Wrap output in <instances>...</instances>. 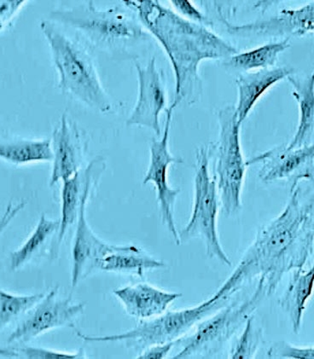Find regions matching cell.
Listing matches in <instances>:
<instances>
[{
  "mask_svg": "<svg viewBox=\"0 0 314 359\" xmlns=\"http://www.w3.org/2000/svg\"><path fill=\"white\" fill-rule=\"evenodd\" d=\"M313 252L314 191L302 201L300 184L292 185L285 208L260 229L238 266L210 298L230 299L257 278L264 282L271 297L285 274L304 269Z\"/></svg>",
  "mask_w": 314,
  "mask_h": 359,
  "instance_id": "6da1fadb",
  "label": "cell"
},
{
  "mask_svg": "<svg viewBox=\"0 0 314 359\" xmlns=\"http://www.w3.org/2000/svg\"><path fill=\"white\" fill-rule=\"evenodd\" d=\"M136 11L141 23L163 46L175 78L172 104L191 105L200 100L203 81L199 65L203 61L228 58L238 50L204 25L189 21L153 0H125Z\"/></svg>",
  "mask_w": 314,
  "mask_h": 359,
  "instance_id": "7a4b0ae2",
  "label": "cell"
},
{
  "mask_svg": "<svg viewBox=\"0 0 314 359\" xmlns=\"http://www.w3.org/2000/svg\"><path fill=\"white\" fill-rule=\"evenodd\" d=\"M50 20L78 31L90 44L111 54L127 55L150 37L136 11L125 5L103 10L88 1L54 11Z\"/></svg>",
  "mask_w": 314,
  "mask_h": 359,
  "instance_id": "3957f363",
  "label": "cell"
},
{
  "mask_svg": "<svg viewBox=\"0 0 314 359\" xmlns=\"http://www.w3.org/2000/svg\"><path fill=\"white\" fill-rule=\"evenodd\" d=\"M41 29L52 50L62 92L96 111L111 112V97L104 88L95 62L85 47L50 20L42 21Z\"/></svg>",
  "mask_w": 314,
  "mask_h": 359,
  "instance_id": "277c9868",
  "label": "cell"
},
{
  "mask_svg": "<svg viewBox=\"0 0 314 359\" xmlns=\"http://www.w3.org/2000/svg\"><path fill=\"white\" fill-rule=\"evenodd\" d=\"M219 137L209 144L210 158H214V180L217 184L223 214L238 215L242 209V192L247 161L243 157L240 128L235 106L226 105L219 110Z\"/></svg>",
  "mask_w": 314,
  "mask_h": 359,
  "instance_id": "5b68a950",
  "label": "cell"
},
{
  "mask_svg": "<svg viewBox=\"0 0 314 359\" xmlns=\"http://www.w3.org/2000/svg\"><path fill=\"white\" fill-rule=\"evenodd\" d=\"M229 299L209 298L189 309L167 311L156 318L141 320L135 328L124 333L102 335L82 334L74 328L77 337L86 342H123L129 349L142 352L156 344L179 341L191 329L228 304Z\"/></svg>",
  "mask_w": 314,
  "mask_h": 359,
  "instance_id": "8992f818",
  "label": "cell"
},
{
  "mask_svg": "<svg viewBox=\"0 0 314 359\" xmlns=\"http://www.w3.org/2000/svg\"><path fill=\"white\" fill-rule=\"evenodd\" d=\"M194 179L193 208L189 222L179 232L182 244L191 239H201L205 245L207 257L231 266L228 255L221 245L218 233L217 219L221 206L217 184L210 172L209 144L196 151Z\"/></svg>",
  "mask_w": 314,
  "mask_h": 359,
  "instance_id": "52a82bcc",
  "label": "cell"
},
{
  "mask_svg": "<svg viewBox=\"0 0 314 359\" xmlns=\"http://www.w3.org/2000/svg\"><path fill=\"white\" fill-rule=\"evenodd\" d=\"M268 297L266 284L262 280H258L257 287L250 298L242 302L227 304L200 322L189 337L180 339L182 348L172 358L213 356L242 329Z\"/></svg>",
  "mask_w": 314,
  "mask_h": 359,
  "instance_id": "ba28073f",
  "label": "cell"
},
{
  "mask_svg": "<svg viewBox=\"0 0 314 359\" xmlns=\"http://www.w3.org/2000/svg\"><path fill=\"white\" fill-rule=\"evenodd\" d=\"M171 104L166 110L164 131L160 140L153 139L150 147V164L146 175L144 177L143 184L151 183L155 185L156 199L158 202L161 219L177 245L182 244L179 232L177 229L175 219V206L180 189H174L168 183V169L172 164L184 163L182 158L172 155L170 151V136L172 116L176 109Z\"/></svg>",
  "mask_w": 314,
  "mask_h": 359,
  "instance_id": "9c48e42d",
  "label": "cell"
},
{
  "mask_svg": "<svg viewBox=\"0 0 314 359\" xmlns=\"http://www.w3.org/2000/svg\"><path fill=\"white\" fill-rule=\"evenodd\" d=\"M58 287L27 313L7 339L8 344H25L39 335L62 327L74 329V322L84 313L86 302L74 303L72 297L59 298Z\"/></svg>",
  "mask_w": 314,
  "mask_h": 359,
  "instance_id": "30bf717a",
  "label": "cell"
},
{
  "mask_svg": "<svg viewBox=\"0 0 314 359\" xmlns=\"http://www.w3.org/2000/svg\"><path fill=\"white\" fill-rule=\"evenodd\" d=\"M260 164L259 177L264 183L287 180L292 185L314 180V144L289 149L287 145L276 146L247 161Z\"/></svg>",
  "mask_w": 314,
  "mask_h": 359,
  "instance_id": "8fae6325",
  "label": "cell"
},
{
  "mask_svg": "<svg viewBox=\"0 0 314 359\" xmlns=\"http://www.w3.org/2000/svg\"><path fill=\"white\" fill-rule=\"evenodd\" d=\"M135 66L139 81V95L130 116L128 126H141L152 130L160 136L161 113L167 110V93L163 83V74L156 67V57H153L146 66H142L137 60Z\"/></svg>",
  "mask_w": 314,
  "mask_h": 359,
  "instance_id": "7c38bea8",
  "label": "cell"
},
{
  "mask_svg": "<svg viewBox=\"0 0 314 359\" xmlns=\"http://www.w3.org/2000/svg\"><path fill=\"white\" fill-rule=\"evenodd\" d=\"M226 30L234 36L243 38L303 37L314 35V2L298 9L282 10L276 17L242 25H233L219 10Z\"/></svg>",
  "mask_w": 314,
  "mask_h": 359,
  "instance_id": "4fadbf2b",
  "label": "cell"
},
{
  "mask_svg": "<svg viewBox=\"0 0 314 359\" xmlns=\"http://www.w3.org/2000/svg\"><path fill=\"white\" fill-rule=\"evenodd\" d=\"M106 167L105 158L96 156L76 175L62 181L60 227L57 232V243L53 248V256L57 255L58 248L69 229L77 222L82 203L85 199L90 198L100 183Z\"/></svg>",
  "mask_w": 314,
  "mask_h": 359,
  "instance_id": "5bb4252c",
  "label": "cell"
},
{
  "mask_svg": "<svg viewBox=\"0 0 314 359\" xmlns=\"http://www.w3.org/2000/svg\"><path fill=\"white\" fill-rule=\"evenodd\" d=\"M53 161L50 187L64 181L83 168L88 140L68 114L64 113L52 139Z\"/></svg>",
  "mask_w": 314,
  "mask_h": 359,
  "instance_id": "9a60e30c",
  "label": "cell"
},
{
  "mask_svg": "<svg viewBox=\"0 0 314 359\" xmlns=\"http://www.w3.org/2000/svg\"><path fill=\"white\" fill-rule=\"evenodd\" d=\"M89 198L81 204L72 248V287L97 270V264L116 245L104 242L94 233L86 219V206Z\"/></svg>",
  "mask_w": 314,
  "mask_h": 359,
  "instance_id": "2e32d148",
  "label": "cell"
},
{
  "mask_svg": "<svg viewBox=\"0 0 314 359\" xmlns=\"http://www.w3.org/2000/svg\"><path fill=\"white\" fill-rule=\"evenodd\" d=\"M128 314L140 320L162 315L182 294L164 291L148 283L128 285L113 291Z\"/></svg>",
  "mask_w": 314,
  "mask_h": 359,
  "instance_id": "e0dca14e",
  "label": "cell"
},
{
  "mask_svg": "<svg viewBox=\"0 0 314 359\" xmlns=\"http://www.w3.org/2000/svg\"><path fill=\"white\" fill-rule=\"evenodd\" d=\"M296 71L289 67L260 69L257 72L239 74L235 79L238 98L235 106L239 123L249 116L263 95L284 79L294 76Z\"/></svg>",
  "mask_w": 314,
  "mask_h": 359,
  "instance_id": "ac0fdd59",
  "label": "cell"
},
{
  "mask_svg": "<svg viewBox=\"0 0 314 359\" xmlns=\"http://www.w3.org/2000/svg\"><path fill=\"white\" fill-rule=\"evenodd\" d=\"M293 88L292 96L299 107V123L296 133L287 145L289 149L312 144L314 136V69L305 78H287Z\"/></svg>",
  "mask_w": 314,
  "mask_h": 359,
  "instance_id": "d6986e66",
  "label": "cell"
},
{
  "mask_svg": "<svg viewBox=\"0 0 314 359\" xmlns=\"http://www.w3.org/2000/svg\"><path fill=\"white\" fill-rule=\"evenodd\" d=\"M314 292V263L308 271H292L287 289L280 301V306L288 316L294 334H299L308 302Z\"/></svg>",
  "mask_w": 314,
  "mask_h": 359,
  "instance_id": "ffe728a7",
  "label": "cell"
},
{
  "mask_svg": "<svg viewBox=\"0 0 314 359\" xmlns=\"http://www.w3.org/2000/svg\"><path fill=\"white\" fill-rule=\"evenodd\" d=\"M166 267L162 260L156 259L135 245H116L97 264V270L130 273L143 278L145 272L163 269Z\"/></svg>",
  "mask_w": 314,
  "mask_h": 359,
  "instance_id": "44dd1931",
  "label": "cell"
},
{
  "mask_svg": "<svg viewBox=\"0 0 314 359\" xmlns=\"http://www.w3.org/2000/svg\"><path fill=\"white\" fill-rule=\"evenodd\" d=\"M0 157L6 163L25 165L53 161L52 140H11L0 144Z\"/></svg>",
  "mask_w": 314,
  "mask_h": 359,
  "instance_id": "7402d4cb",
  "label": "cell"
},
{
  "mask_svg": "<svg viewBox=\"0 0 314 359\" xmlns=\"http://www.w3.org/2000/svg\"><path fill=\"white\" fill-rule=\"evenodd\" d=\"M60 219L54 220L42 215L32 233L17 250L11 252L10 266L11 270H18L25 266L34 256L39 254L50 238L58 232Z\"/></svg>",
  "mask_w": 314,
  "mask_h": 359,
  "instance_id": "603a6c76",
  "label": "cell"
},
{
  "mask_svg": "<svg viewBox=\"0 0 314 359\" xmlns=\"http://www.w3.org/2000/svg\"><path fill=\"white\" fill-rule=\"evenodd\" d=\"M289 47V39H285L280 42L268 43L258 48L235 54L230 57L225 65L229 69L245 71V72L257 69L272 68L276 63L280 54Z\"/></svg>",
  "mask_w": 314,
  "mask_h": 359,
  "instance_id": "cb8c5ba5",
  "label": "cell"
},
{
  "mask_svg": "<svg viewBox=\"0 0 314 359\" xmlns=\"http://www.w3.org/2000/svg\"><path fill=\"white\" fill-rule=\"evenodd\" d=\"M0 297H1L0 298V302H1L0 323L3 330L15 319L29 313L38 303L41 302L46 294L43 293L17 294L2 290Z\"/></svg>",
  "mask_w": 314,
  "mask_h": 359,
  "instance_id": "d4e9b609",
  "label": "cell"
},
{
  "mask_svg": "<svg viewBox=\"0 0 314 359\" xmlns=\"http://www.w3.org/2000/svg\"><path fill=\"white\" fill-rule=\"evenodd\" d=\"M0 357L29 359L88 358L83 348L78 349L77 352L69 353L25 344H10V346L2 347L0 349Z\"/></svg>",
  "mask_w": 314,
  "mask_h": 359,
  "instance_id": "484cf974",
  "label": "cell"
},
{
  "mask_svg": "<svg viewBox=\"0 0 314 359\" xmlns=\"http://www.w3.org/2000/svg\"><path fill=\"white\" fill-rule=\"evenodd\" d=\"M263 330L255 325L254 316H251L243 327L241 334L231 347L229 358H254L262 341Z\"/></svg>",
  "mask_w": 314,
  "mask_h": 359,
  "instance_id": "4316f807",
  "label": "cell"
},
{
  "mask_svg": "<svg viewBox=\"0 0 314 359\" xmlns=\"http://www.w3.org/2000/svg\"><path fill=\"white\" fill-rule=\"evenodd\" d=\"M270 358L314 359V346L300 347L286 341L273 343L268 349Z\"/></svg>",
  "mask_w": 314,
  "mask_h": 359,
  "instance_id": "83f0119b",
  "label": "cell"
},
{
  "mask_svg": "<svg viewBox=\"0 0 314 359\" xmlns=\"http://www.w3.org/2000/svg\"><path fill=\"white\" fill-rule=\"evenodd\" d=\"M170 3L174 6L177 13L184 18L204 26L211 25L210 20L203 15L201 11L196 8L191 1H188V0H172Z\"/></svg>",
  "mask_w": 314,
  "mask_h": 359,
  "instance_id": "f1b7e54d",
  "label": "cell"
},
{
  "mask_svg": "<svg viewBox=\"0 0 314 359\" xmlns=\"http://www.w3.org/2000/svg\"><path fill=\"white\" fill-rule=\"evenodd\" d=\"M25 0H2L0 1V29L6 31L22 8L26 6Z\"/></svg>",
  "mask_w": 314,
  "mask_h": 359,
  "instance_id": "f546056e",
  "label": "cell"
},
{
  "mask_svg": "<svg viewBox=\"0 0 314 359\" xmlns=\"http://www.w3.org/2000/svg\"><path fill=\"white\" fill-rule=\"evenodd\" d=\"M179 341H170L163 343V344H156L148 347L144 349L139 355L137 358L139 359H163L168 356L172 348L176 344H178Z\"/></svg>",
  "mask_w": 314,
  "mask_h": 359,
  "instance_id": "4dcf8cb0",
  "label": "cell"
}]
</instances>
